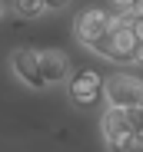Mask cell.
Wrapping results in <instances>:
<instances>
[{"label":"cell","mask_w":143,"mask_h":152,"mask_svg":"<svg viewBox=\"0 0 143 152\" xmlns=\"http://www.w3.org/2000/svg\"><path fill=\"white\" fill-rule=\"evenodd\" d=\"M90 53H97L116 66H130L133 63V50H136V40L130 33V27H116V23H110V30L100 37V40H93L90 46Z\"/></svg>","instance_id":"obj_1"},{"label":"cell","mask_w":143,"mask_h":152,"mask_svg":"<svg viewBox=\"0 0 143 152\" xmlns=\"http://www.w3.org/2000/svg\"><path fill=\"white\" fill-rule=\"evenodd\" d=\"M103 99L113 109H140L143 106V80L130 73H113L103 80Z\"/></svg>","instance_id":"obj_2"},{"label":"cell","mask_w":143,"mask_h":152,"mask_svg":"<svg viewBox=\"0 0 143 152\" xmlns=\"http://www.w3.org/2000/svg\"><path fill=\"white\" fill-rule=\"evenodd\" d=\"M67 93H70V103L80 106V109H93V106H100L103 103V76L97 69H77V73H70V80H67Z\"/></svg>","instance_id":"obj_3"},{"label":"cell","mask_w":143,"mask_h":152,"mask_svg":"<svg viewBox=\"0 0 143 152\" xmlns=\"http://www.w3.org/2000/svg\"><path fill=\"white\" fill-rule=\"evenodd\" d=\"M37 73L43 86H57V83H67L70 80V60L60 50H37Z\"/></svg>","instance_id":"obj_4"},{"label":"cell","mask_w":143,"mask_h":152,"mask_svg":"<svg viewBox=\"0 0 143 152\" xmlns=\"http://www.w3.org/2000/svg\"><path fill=\"white\" fill-rule=\"evenodd\" d=\"M107 30H110V13L100 10V7L83 10V13L77 17V23H73V33H77V40H80L83 46H90L93 40H100Z\"/></svg>","instance_id":"obj_5"},{"label":"cell","mask_w":143,"mask_h":152,"mask_svg":"<svg viewBox=\"0 0 143 152\" xmlns=\"http://www.w3.org/2000/svg\"><path fill=\"white\" fill-rule=\"evenodd\" d=\"M10 69H13V76L23 86L43 89V80L37 73V50H13V53H10Z\"/></svg>","instance_id":"obj_6"},{"label":"cell","mask_w":143,"mask_h":152,"mask_svg":"<svg viewBox=\"0 0 143 152\" xmlns=\"http://www.w3.org/2000/svg\"><path fill=\"white\" fill-rule=\"evenodd\" d=\"M130 129V119H127V109H113V106H107L103 109V119H100V132H103V139H110V136H116V132H127ZM133 132V129H130Z\"/></svg>","instance_id":"obj_7"},{"label":"cell","mask_w":143,"mask_h":152,"mask_svg":"<svg viewBox=\"0 0 143 152\" xmlns=\"http://www.w3.org/2000/svg\"><path fill=\"white\" fill-rule=\"evenodd\" d=\"M10 10H13V17H20L23 23H27V20H37V17L47 13L43 0H10Z\"/></svg>","instance_id":"obj_8"},{"label":"cell","mask_w":143,"mask_h":152,"mask_svg":"<svg viewBox=\"0 0 143 152\" xmlns=\"http://www.w3.org/2000/svg\"><path fill=\"white\" fill-rule=\"evenodd\" d=\"M107 142V149L110 152H130V149H136V136L127 129V132H116V136H110V139H103Z\"/></svg>","instance_id":"obj_9"},{"label":"cell","mask_w":143,"mask_h":152,"mask_svg":"<svg viewBox=\"0 0 143 152\" xmlns=\"http://www.w3.org/2000/svg\"><path fill=\"white\" fill-rule=\"evenodd\" d=\"M130 33H133V40H136V43H143V17H136V20H133Z\"/></svg>","instance_id":"obj_10"},{"label":"cell","mask_w":143,"mask_h":152,"mask_svg":"<svg viewBox=\"0 0 143 152\" xmlns=\"http://www.w3.org/2000/svg\"><path fill=\"white\" fill-rule=\"evenodd\" d=\"M43 7L47 10H63V7H70V0H43Z\"/></svg>","instance_id":"obj_11"},{"label":"cell","mask_w":143,"mask_h":152,"mask_svg":"<svg viewBox=\"0 0 143 152\" xmlns=\"http://www.w3.org/2000/svg\"><path fill=\"white\" fill-rule=\"evenodd\" d=\"M127 13H133V17H143V0H133V4H130V10Z\"/></svg>","instance_id":"obj_12"},{"label":"cell","mask_w":143,"mask_h":152,"mask_svg":"<svg viewBox=\"0 0 143 152\" xmlns=\"http://www.w3.org/2000/svg\"><path fill=\"white\" fill-rule=\"evenodd\" d=\"M133 66H143V43H136L133 50Z\"/></svg>","instance_id":"obj_13"},{"label":"cell","mask_w":143,"mask_h":152,"mask_svg":"<svg viewBox=\"0 0 143 152\" xmlns=\"http://www.w3.org/2000/svg\"><path fill=\"white\" fill-rule=\"evenodd\" d=\"M113 4L120 7V10H130V4H133V0H113Z\"/></svg>","instance_id":"obj_14"},{"label":"cell","mask_w":143,"mask_h":152,"mask_svg":"<svg viewBox=\"0 0 143 152\" xmlns=\"http://www.w3.org/2000/svg\"><path fill=\"white\" fill-rule=\"evenodd\" d=\"M4 13H7V7H4V0H0V17H4Z\"/></svg>","instance_id":"obj_15"},{"label":"cell","mask_w":143,"mask_h":152,"mask_svg":"<svg viewBox=\"0 0 143 152\" xmlns=\"http://www.w3.org/2000/svg\"><path fill=\"white\" fill-rule=\"evenodd\" d=\"M140 113H143V106H140Z\"/></svg>","instance_id":"obj_16"}]
</instances>
